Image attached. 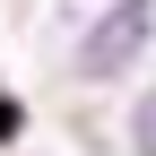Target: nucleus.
<instances>
[{"label": "nucleus", "mask_w": 156, "mask_h": 156, "mask_svg": "<svg viewBox=\"0 0 156 156\" xmlns=\"http://www.w3.org/2000/svg\"><path fill=\"white\" fill-rule=\"evenodd\" d=\"M147 35H156V9H147V0H113V9L87 26V44H78V69H87V78L130 69V52H139Z\"/></svg>", "instance_id": "nucleus-1"}, {"label": "nucleus", "mask_w": 156, "mask_h": 156, "mask_svg": "<svg viewBox=\"0 0 156 156\" xmlns=\"http://www.w3.org/2000/svg\"><path fill=\"white\" fill-rule=\"evenodd\" d=\"M139 147L156 156V95H147V113H139Z\"/></svg>", "instance_id": "nucleus-2"}]
</instances>
